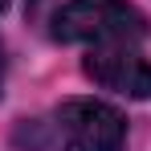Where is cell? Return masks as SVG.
Here are the masks:
<instances>
[{
    "instance_id": "cell-1",
    "label": "cell",
    "mask_w": 151,
    "mask_h": 151,
    "mask_svg": "<svg viewBox=\"0 0 151 151\" xmlns=\"http://www.w3.org/2000/svg\"><path fill=\"white\" fill-rule=\"evenodd\" d=\"M53 41L61 45H110V41H143L147 17L127 0H70L49 21Z\"/></svg>"
},
{
    "instance_id": "cell-2",
    "label": "cell",
    "mask_w": 151,
    "mask_h": 151,
    "mask_svg": "<svg viewBox=\"0 0 151 151\" xmlns=\"http://www.w3.org/2000/svg\"><path fill=\"white\" fill-rule=\"evenodd\" d=\"M45 143L57 151H127V119L98 98H70L49 114Z\"/></svg>"
},
{
    "instance_id": "cell-3",
    "label": "cell",
    "mask_w": 151,
    "mask_h": 151,
    "mask_svg": "<svg viewBox=\"0 0 151 151\" xmlns=\"http://www.w3.org/2000/svg\"><path fill=\"white\" fill-rule=\"evenodd\" d=\"M86 74L102 90H114L123 98L143 102L151 98V61L143 57L139 41H110V45H90L86 53Z\"/></svg>"
},
{
    "instance_id": "cell-4",
    "label": "cell",
    "mask_w": 151,
    "mask_h": 151,
    "mask_svg": "<svg viewBox=\"0 0 151 151\" xmlns=\"http://www.w3.org/2000/svg\"><path fill=\"white\" fill-rule=\"evenodd\" d=\"M45 4H49V0H25V12H29V17H41Z\"/></svg>"
},
{
    "instance_id": "cell-5",
    "label": "cell",
    "mask_w": 151,
    "mask_h": 151,
    "mask_svg": "<svg viewBox=\"0 0 151 151\" xmlns=\"http://www.w3.org/2000/svg\"><path fill=\"white\" fill-rule=\"evenodd\" d=\"M4 8H8V0H0V12H4Z\"/></svg>"
},
{
    "instance_id": "cell-6",
    "label": "cell",
    "mask_w": 151,
    "mask_h": 151,
    "mask_svg": "<svg viewBox=\"0 0 151 151\" xmlns=\"http://www.w3.org/2000/svg\"><path fill=\"white\" fill-rule=\"evenodd\" d=\"M0 74H4V57H0Z\"/></svg>"
}]
</instances>
